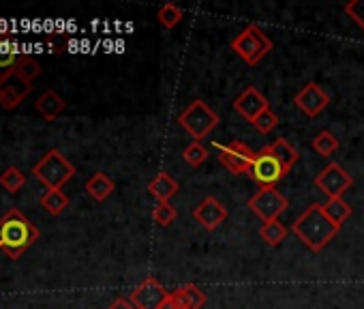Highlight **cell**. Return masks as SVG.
I'll return each mask as SVG.
<instances>
[{
	"label": "cell",
	"instance_id": "cell-22",
	"mask_svg": "<svg viewBox=\"0 0 364 309\" xmlns=\"http://www.w3.org/2000/svg\"><path fill=\"white\" fill-rule=\"evenodd\" d=\"M287 234H289L287 226H285V224H281L279 219H274V221H266V224H262V228H259V239H262L266 245H270V247L281 245V243L285 241V236H287Z\"/></svg>",
	"mask_w": 364,
	"mask_h": 309
},
{
	"label": "cell",
	"instance_id": "cell-12",
	"mask_svg": "<svg viewBox=\"0 0 364 309\" xmlns=\"http://www.w3.org/2000/svg\"><path fill=\"white\" fill-rule=\"evenodd\" d=\"M228 215H230L228 209H225L223 202H221L219 198H215V196L204 198V200L193 209L196 221H198L204 230H208V232H215L221 224H225Z\"/></svg>",
	"mask_w": 364,
	"mask_h": 309
},
{
	"label": "cell",
	"instance_id": "cell-14",
	"mask_svg": "<svg viewBox=\"0 0 364 309\" xmlns=\"http://www.w3.org/2000/svg\"><path fill=\"white\" fill-rule=\"evenodd\" d=\"M33 90V84H26L18 75H11L9 80L0 82V108L3 110H16Z\"/></svg>",
	"mask_w": 364,
	"mask_h": 309
},
{
	"label": "cell",
	"instance_id": "cell-18",
	"mask_svg": "<svg viewBox=\"0 0 364 309\" xmlns=\"http://www.w3.org/2000/svg\"><path fill=\"white\" fill-rule=\"evenodd\" d=\"M84 189H86V194H88L92 200L105 202V200L114 194L116 185H114V181H112L105 172H97V174H92V177L86 181Z\"/></svg>",
	"mask_w": 364,
	"mask_h": 309
},
{
	"label": "cell",
	"instance_id": "cell-9",
	"mask_svg": "<svg viewBox=\"0 0 364 309\" xmlns=\"http://www.w3.org/2000/svg\"><path fill=\"white\" fill-rule=\"evenodd\" d=\"M353 185V179L345 168L336 162L328 164L317 177H315V187L330 200V198H343V194Z\"/></svg>",
	"mask_w": 364,
	"mask_h": 309
},
{
	"label": "cell",
	"instance_id": "cell-6",
	"mask_svg": "<svg viewBox=\"0 0 364 309\" xmlns=\"http://www.w3.org/2000/svg\"><path fill=\"white\" fill-rule=\"evenodd\" d=\"M215 148H217V159H219V164L230 174H234V177L249 174V168H251V164L255 159V150L249 144L234 140L230 144H219L217 142Z\"/></svg>",
	"mask_w": 364,
	"mask_h": 309
},
{
	"label": "cell",
	"instance_id": "cell-2",
	"mask_svg": "<svg viewBox=\"0 0 364 309\" xmlns=\"http://www.w3.org/2000/svg\"><path fill=\"white\" fill-rule=\"evenodd\" d=\"M39 241V228L22 215V211L11 209L0 217V251L11 260H18L28 247Z\"/></svg>",
	"mask_w": 364,
	"mask_h": 309
},
{
	"label": "cell",
	"instance_id": "cell-30",
	"mask_svg": "<svg viewBox=\"0 0 364 309\" xmlns=\"http://www.w3.org/2000/svg\"><path fill=\"white\" fill-rule=\"evenodd\" d=\"M251 125H253L259 133H270V131L279 125V116L268 108V110H266V112H262V114L251 122Z\"/></svg>",
	"mask_w": 364,
	"mask_h": 309
},
{
	"label": "cell",
	"instance_id": "cell-17",
	"mask_svg": "<svg viewBox=\"0 0 364 309\" xmlns=\"http://www.w3.org/2000/svg\"><path fill=\"white\" fill-rule=\"evenodd\" d=\"M22 54L16 52V46L9 37H0V82L16 75V67Z\"/></svg>",
	"mask_w": 364,
	"mask_h": 309
},
{
	"label": "cell",
	"instance_id": "cell-1",
	"mask_svg": "<svg viewBox=\"0 0 364 309\" xmlns=\"http://www.w3.org/2000/svg\"><path fill=\"white\" fill-rule=\"evenodd\" d=\"M338 230L341 228L328 219L319 202H313L311 206H306L291 226V232L315 253H319L338 234Z\"/></svg>",
	"mask_w": 364,
	"mask_h": 309
},
{
	"label": "cell",
	"instance_id": "cell-11",
	"mask_svg": "<svg viewBox=\"0 0 364 309\" xmlns=\"http://www.w3.org/2000/svg\"><path fill=\"white\" fill-rule=\"evenodd\" d=\"M167 296L169 292L154 277H146L137 288L131 290L129 298L135 305V309H161Z\"/></svg>",
	"mask_w": 364,
	"mask_h": 309
},
{
	"label": "cell",
	"instance_id": "cell-27",
	"mask_svg": "<svg viewBox=\"0 0 364 309\" xmlns=\"http://www.w3.org/2000/svg\"><path fill=\"white\" fill-rule=\"evenodd\" d=\"M182 157H185V162L191 168H200L208 159V148L202 142H191L185 150H182Z\"/></svg>",
	"mask_w": 364,
	"mask_h": 309
},
{
	"label": "cell",
	"instance_id": "cell-21",
	"mask_svg": "<svg viewBox=\"0 0 364 309\" xmlns=\"http://www.w3.org/2000/svg\"><path fill=\"white\" fill-rule=\"evenodd\" d=\"M323 206V213L328 215V219L330 221H334L338 228L351 217V213H353V209L343 200V198H330L326 204H321Z\"/></svg>",
	"mask_w": 364,
	"mask_h": 309
},
{
	"label": "cell",
	"instance_id": "cell-23",
	"mask_svg": "<svg viewBox=\"0 0 364 309\" xmlns=\"http://www.w3.org/2000/svg\"><path fill=\"white\" fill-rule=\"evenodd\" d=\"M41 206L50 213V215H60L67 206H69V196L63 189H50L41 196Z\"/></svg>",
	"mask_w": 364,
	"mask_h": 309
},
{
	"label": "cell",
	"instance_id": "cell-20",
	"mask_svg": "<svg viewBox=\"0 0 364 309\" xmlns=\"http://www.w3.org/2000/svg\"><path fill=\"white\" fill-rule=\"evenodd\" d=\"M270 150L274 152V157L279 159V164L283 166V170L289 174L291 172V168L298 164V159H300V152H298V148H294L285 137H277L272 144H270Z\"/></svg>",
	"mask_w": 364,
	"mask_h": 309
},
{
	"label": "cell",
	"instance_id": "cell-15",
	"mask_svg": "<svg viewBox=\"0 0 364 309\" xmlns=\"http://www.w3.org/2000/svg\"><path fill=\"white\" fill-rule=\"evenodd\" d=\"M173 300L178 303V309H202L206 305V294L196 283H185L171 292Z\"/></svg>",
	"mask_w": 364,
	"mask_h": 309
},
{
	"label": "cell",
	"instance_id": "cell-8",
	"mask_svg": "<svg viewBox=\"0 0 364 309\" xmlns=\"http://www.w3.org/2000/svg\"><path fill=\"white\" fill-rule=\"evenodd\" d=\"M247 206H249V211L253 215H257L266 224V221L279 219L287 211L289 202H287V198L277 187H264V189H259L257 194H253L249 198Z\"/></svg>",
	"mask_w": 364,
	"mask_h": 309
},
{
	"label": "cell",
	"instance_id": "cell-24",
	"mask_svg": "<svg viewBox=\"0 0 364 309\" xmlns=\"http://www.w3.org/2000/svg\"><path fill=\"white\" fill-rule=\"evenodd\" d=\"M313 148L317 150L319 157H330V154H334V152L338 150V137H336L332 131L323 129V131H319V133L315 135Z\"/></svg>",
	"mask_w": 364,
	"mask_h": 309
},
{
	"label": "cell",
	"instance_id": "cell-19",
	"mask_svg": "<svg viewBox=\"0 0 364 309\" xmlns=\"http://www.w3.org/2000/svg\"><path fill=\"white\" fill-rule=\"evenodd\" d=\"M178 183L167 174V172H159L150 183H148V192L150 196H154L159 202H169L176 194H178Z\"/></svg>",
	"mask_w": 364,
	"mask_h": 309
},
{
	"label": "cell",
	"instance_id": "cell-25",
	"mask_svg": "<svg viewBox=\"0 0 364 309\" xmlns=\"http://www.w3.org/2000/svg\"><path fill=\"white\" fill-rule=\"evenodd\" d=\"M39 73H41V65L33 56L22 54L20 61H18V67H16V75L20 80H24L26 84H33V80L39 78Z\"/></svg>",
	"mask_w": 364,
	"mask_h": 309
},
{
	"label": "cell",
	"instance_id": "cell-10",
	"mask_svg": "<svg viewBox=\"0 0 364 309\" xmlns=\"http://www.w3.org/2000/svg\"><path fill=\"white\" fill-rule=\"evenodd\" d=\"M294 103L296 108L309 116V118H317L330 103V95L317 84V82H309L304 84L296 95H294Z\"/></svg>",
	"mask_w": 364,
	"mask_h": 309
},
{
	"label": "cell",
	"instance_id": "cell-29",
	"mask_svg": "<svg viewBox=\"0 0 364 309\" xmlns=\"http://www.w3.org/2000/svg\"><path fill=\"white\" fill-rule=\"evenodd\" d=\"M152 217H154V221H156L159 226L167 228V226L173 224V219L178 217V211H176L169 202H159L156 209H154V213H152Z\"/></svg>",
	"mask_w": 364,
	"mask_h": 309
},
{
	"label": "cell",
	"instance_id": "cell-4",
	"mask_svg": "<svg viewBox=\"0 0 364 309\" xmlns=\"http://www.w3.org/2000/svg\"><path fill=\"white\" fill-rule=\"evenodd\" d=\"M178 125L193 137V142H200L217 129L219 114L204 99H193L191 105L178 114Z\"/></svg>",
	"mask_w": 364,
	"mask_h": 309
},
{
	"label": "cell",
	"instance_id": "cell-33",
	"mask_svg": "<svg viewBox=\"0 0 364 309\" xmlns=\"http://www.w3.org/2000/svg\"><path fill=\"white\" fill-rule=\"evenodd\" d=\"M161 309H178V303L173 300V296H171V292H169V296L165 298V303L161 305Z\"/></svg>",
	"mask_w": 364,
	"mask_h": 309
},
{
	"label": "cell",
	"instance_id": "cell-32",
	"mask_svg": "<svg viewBox=\"0 0 364 309\" xmlns=\"http://www.w3.org/2000/svg\"><path fill=\"white\" fill-rule=\"evenodd\" d=\"M107 309H135V305L131 303V298H122V296H120V298H116Z\"/></svg>",
	"mask_w": 364,
	"mask_h": 309
},
{
	"label": "cell",
	"instance_id": "cell-26",
	"mask_svg": "<svg viewBox=\"0 0 364 309\" xmlns=\"http://www.w3.org/2000/svg\"><path fill=\"white\" fill-rule=\"evenodd\" d=\"M156 18H159V22H161V26H163V28L171 31V28H176V26L182 22V18H185V14H182V9H180V7H176L173 3H165V5H161V9H159Z\"/></svg>",
	"mask_w": 364,
	"mask_h": 309
},
{
	"label": "cell",
	"instance_id": "cell-28",
	"mask_svg": "<svg viewBox=\"0 0 364 309\" xmlns=\"http://www.w3.org/2000/svg\"><path fill=\"white\" fill-rule=\"evenodd\" d=\"M26 183V177L20 168H7L3 174H0V185L3 189H7L9 194H18Z\"/></svg>",
	"mask_w": 364,
	"mask_h": 309
},
{
	"label": "cell",
	"instance_id": "cell-5",
	"mask_svg": "<svg viewBox=\"0 0 364 309\" xmlns=\"http://www.w3.org/2000/svg\"><path fill=\"white\" fill-rule=\"evenodd\" d=\"M232 50L247 63V65H259L270 52H272V41L270 37L257 26V24H249L242 33H238L232 39Z\"/></svg>",
	"mask_w": 364,
	"mask_h": 309
},
{
	"label": "cell",
	"instance_id": "cell-7",
	"mask_svg": "<svg viewBox=\"0 0 364 309\" xmlns=\"http://www.w3.org/2000/svg\"><path fill=\"white\" fill-rule=\"evenodd\" d=\"M249 177L259 185V189H264V187H277L287 177V172L274 157L270 146H264L259 152H255V159L249 168Z\"/></svg>",
	"mask_w": 364,
	"mask_h": 309
},
{
	"label": "cell",
	"instance_id": "cell-31",
	"mask_svg": "<svg viewBox=\"0 0 364 309\" xmlns=\"http://www.w3.org/2000/svg\"><path fill=\"white\" fill-rule=\"evenodd\" d=\"M343 11L347 18H351V22L355 26H360L364 31V0H351V3H347L343 7Z\"/></svg>",
	"mask_w": 364,
	"mask_h": 309
},
{
	"label": "cell",
	"instance_id": "cell-16",
	"mask_svg": "<svg viewBox=\"0 0 364 309\" xmlns=\"http://www.w3.org/2000/svg\"><path fill=\"white\" fill-rule=\"evenodd\" d=\"M35 110H37L46 120H56V118L67 110V101H65L56 90H46V93L37 99Z\"/></svg>",
	"mask_w": 364,
	"mask_h": 309
},
{
	"label": "cell",
	"instance_id": "cell-3",
	"mask_svg": "<svg viewBox=\"0 0 364 309\" xmlns=\"http://www.w3.org/2000/svg\"><path fill=\"white\" fill-rule=\"evenodd\" d=\"M33 177L48 192L50 189H63V185L69 183L75 177V168L58 148H50L46 152V157H41L33 166Z\"/></svg>",
	"mask_w": 364,
	"mask_h": 309
},
{
	"label": "cell",
	"instance_id": "cell-13",
	"mask_svg": "<svg viewBox=\"0 0 364 309\" xmlns=\"http://www.w3.org/2000/svg\"><path fill=\"white\" fill-rule=\"evenodd\" d=\"M270 108V103H268V99L255 88V86H249V88H245L238 97H236V101H234V110L245 118V120H249V122H253L262 112H266Z\"/></svg>",
	"mask_w": 364,
	"mask_h": 309
}]
</instances>
